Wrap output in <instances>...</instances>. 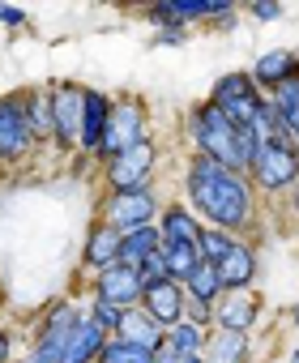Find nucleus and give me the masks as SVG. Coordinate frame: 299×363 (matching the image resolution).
Returning a JSON list of instances; mask_svg holds the SVG:
<instances>
[{
	"label": "nucleus",
	"instance_id": "nucleus-1",
	"mask_svg": "<svg viewBox=\"0 0 299 363\" xmlns=\"http://www.w3.org/2000/svg\"><path fill=\"white\" fill-rule=\"evenodd\" d=\"M184 206L205 227H218V231H231V235H244L256 223L252 179L214 162V158H205V154H193L188 167H184Z\"/></svg>",
	"mask_w": 299,
	"mask_h": 363
},
{
	"label": "nucleus",
	"instance_id": "nucleus-2",
	"mask_svg": "<svg viewBox=\"0 0 299 363\" xmlns=\"http://www.w3.org/2000/svg\"><path fill=\"white\" fill-rule=\"evenodd\" d=\"M184 124H188L193 154H205V158H214V162H222V167L248 175L252 154H256V145H261V137H256L252 128H235L210 99H205V103H193L188 116H184Z\"/></svg>",
	"mask_w": 299,
	"mask_h": 363
},
{
	"label": "nucleus",
	"instance_id": "nucleus-3",
	"mask_svg": "<svg viewBox=\"0 0 299 363\" xmlns=\"http://www.w3.org/2000/svg\"><path fill=\"white\" fill-rule=\"evenodd\" d=\"M248 179L261 197H286L299 184V145L290 137L278 141H261L248 167Z\"/></svg>",
	"mask_w": 299,
	"mask_h": 363
},
{
	"label": "nucleus",
	"instance_id": "nucleus-4",
	"mask_svg": "<svg viewBox=\"0 0 299 363\" xmlns=\"http://www.w3.org/2000/svg\"><path fill=\"white\" fill-rule=\"evenodd\" d=\"M145 137H150V107H145V99L120 94V99H111V120H107V133H103V145H98L94 158L98 162H111L115 154L132 150Z\"/></svg>",
	"mask_w": 299,
	"mask_h": 363
},
{
	"label": "nucleus",
	"instance_id": "nucleus-5",
	"mask_svg": "<svg viewBox=\"0 0 299 363\" xmlns=\"http://www.w3.org/2000/svg\"><path fill=\"white\" fill-rule=\"evenodd\" d=\"M154 171H159V141L145 137L132 150L115 154L103 162V184L107 193H132V189H154Z\"/></svg>",
	"mask_w": 299,
	"mask_h": 363
},
{
	"label": "nucleus",
	"instance_id": "nucleus-6",
	"mask_svg": "<svg viewBox=\"0 0 299 363\" xmlns=\"http://www.w3.org/2000/svg\"><path fill=\"white\" fill-rule=\"evenodd\" d=\"M261 99H265V94L256 90V82H252L248 69H231V73H222V77L214 82V90H210V103H214L235 128H252Z\"/></svg>",
	"mask_w": 299,
	"mask_h": 363
},
{
	"label": "nucleus",
	"instance_id": "nucleus-7",
	"mask_svg": "<svg viewBox=\"0 0 299 363\" xmlns=\"http://www.w3.org/2000/svg\"><path fill=\"white\" fill-rule=\"evenodd\" d=\"M81 303H73V299H56L43 316H39V325H35V333H30V354L39 359V363H60V354H64V342H69V333H73V325L81 320Z\"/></svg>",
	"mask_w": 299,
	"mask_h": 363
},
{
	"label": "nucleus",
	"instance_id": "nucleus-8",
	"mask_svg": "<svg viewBox=\"0 0 299 363\" xmlns=\"http://www.w3.org/2000/svg\"><path fill=\"white\" fill-rule=\"evenodd\" d=\"M35 150H39V141L30 133V120H26V107H22V90L18 94H0V162L18 167Z\"/></svg>",
	"mask_w": 299,
	"mask_h": 363
},
{
	"label": "nucleus",
	"instance_id": "nucleus-9",
	"mask_svg": "<svg viewBox=\"0 0 299 363\" xmlns=\"http://www.w3.org/2000/svg\"><path fill=\"white\" fill-rule=\"evenodd\" d=\"M159 210L163 201L154 189H132V193H107L98 206V218L111 223L115 231H137V227L159 223Z\"/></svg>",
	"mask_w": 299,
	"mask_h": 363
},
{
	"label": "nucleus",
	"instance_id": "nucleus-10",
	"mask_svg": "<svg viewBox=\"0 0 299 363\" xmlns=\"http://www.w3.org/2000/svg\"><path fill=\"white\" fill-rule=\"evenodd\" d=\"M47 90H52V120H56L52 145L77 150V141H81V103H86V86H77V82H52Z\"/></svg>",
	"mask_w": 299,
	"mask_h": 363
},
{
	"label": "nucleus",
	"instance_id": "nucleus-11",
	"mask_svg": "<svg viewBox=\"0 0 299 363\" xmlns=\"http://www.w3.org/2000/svg\"><path fill=\"white\" fill-rule=\"evenodd\" d=\"M141 295H145V282H141V274L132 269V265H107V269H98L94 278H90V299H107V303H115V308H141Z\"/></svg>",
	"mask_w": 299,
	"mask_h": 363
},
{
	"label": "nucleus",
	"instance_id": "nucleus-12",
	"mask_svg": "<svg viewBox=\"0 0 299 363\" xmlns=\"http://www.w3.org/2000/svg\"><path fill=\"white\" fill-rule=\"evenodd\" d=\"M107 120H111V94L86 86V103H81V141H77V154H81V158H94V154H98L103 133H107Z\"/></svg>",
	"mask_w": 299,
	"mask_h": 363
},
{
	"label": "nucleus",
	"instance_id": "nucleus-13",
	"mask_svg": "<svg viewBox=\"0 0 299 363\" xmlns=\"http://www.w3.org/2000/svg\"><path fill=\"white\" fill-rule=\"evenodd\" d=\"M256 320H261V295H256V286H252V291H227V295L214 303V325H218V329L252 333Z\"/></svg>",
	"mask_w": 299,
	"mask_h": 363
},
{
	"label": "nucleus",
	"instance_id": "nucleus-14",
	"mask_svg": "<svg viewBox=\"0 0 299 363\" xmlns=\"http://www.w3.org/2000/svg\"><path fill=\"white\" fill-rule=\"evenodd\" d=\"M248 73H252V82H256L261 94H273L278 86H286V82L299 77V52H290V48H273V52L256 56Z\"/></svg>",
	"mask_w": 299,
	"mask_h": 363
},
{
	"label": "nucleus",
	"instance_id": "nucleus-15",
	"mask_svg": "<svg viewBox=\"0 0 299 363\" xmlns=\"http://www.w3.org/2000/svg\"><path fill=\"white\" fill-rule=\"evenodd\" d=\"M184 303H188L184 282H171V278H163V282H154V286H145V295H141V308L154 316L163 329H171V325L184 320Z\"/></svg>",
	"mask_w": 299,
	"mask_h": 363
},
{
	"label": "nucleus",
	"instance_id": "nucleus-16",
	"mask_svg": "<svg viewBox=\"0 0 299 363\" xmlns=\"http://www.w3.org/2000/svg\"><path fill=\"white\" fill-rule=\"evenodd\" d=\"M120 240H124V231H115L111 223L94 218L90 231H86V244H81V265H86L90 274L115 265V261H120Z\"/></svg>",
	"mask_w": 299,
	"mask_h": 363
},
{
	"label": "nucleus",
	"instance_id": "nucleus-17",
	"mask_svg": "<svg viewBox=\"0 0 299 363\" xmlns=\"http://www.w3.org/2000/svg\"><path fill=\"white\" fill-rule=\"evenodd\" d=\"M256 274H261V257L248 240H235V248L218 261V278H222L227 291H252Z\"/></svg>",
	"mask_w": 299,
	"mask_h": 363
},
{
	"label": "nucleus",
	"instance_id": "nucleus-18",
	"mask_svg": "<svg viewBox=\"0 0 299 363\" xmlns=\"http://www.w3.org/2000/svg\"><path fill=\"white\" fill-rule=\"evenodd\" d=\"M103 346H107V333L81 312V320L73 325V333H69V342H64L60 363H98V359H103Z\"/></svg>",
	"mask_w": 299,
	"mask_h": 363
},
{
	"label": "nucleus",
	"instance_id": "nucleus-19",
	"mask_svg": "<svg viewBox=\"0 0 299 363\" xmlns=\"http://www.w3.org/2000/svg\"><path fill=\"white\" fill-rule=\"evenodd\" d=\"M205 363H252V333H235V329H210L205 333Z\"/></svg>",
	"mask_w": 299,
	"mask_h": 363
},
{
	"label": "nucleus",
	"instance_id": "nucleus-20",
	"mask_svg": "<svg viewBox=\"0 0 299 363\" xmlns=\"http://www.w3.org/2000/svg\"><path fill=\"white\" fill-rule=\"evenodd\" d=\"M201 227H205V223H201L184 201H167V206L159 210V235H163V244H197Z\"/></svg>",
	"mask_w": 299,
	"mask_h": 363
},
{
	"label": "nucleus",
	"instance_id": "nucleus-21",
	"mask_svg": "<svg viewBox=\"0 0 299 363\" xmlns=\"http://www.w3.org/2000/svg\"><path fill=\"white\" fill-rule=\"evenodd\" d=\"M115 337H124V342H137V346H145V350H163V337H167V329L150 316L145 308H128L124 312V320H120V333Z\"/></svg>",
	"mask_w": 299,
	"mask_h": 363
},
{
	"label": "nucleus",
	"instance_id": "nucleus-22",
	"mask_svg": "<svg viewBox=\"0 0 299 363\" xmlns=\"http://www.w3.org/2000/svg\"><path fill=\"white\" fill-rule=\"evenodd\" d=\"M22 107H26V120H30V133L39 145H47L56 137V120H52V90L47 86H30L22 90Z\"/></svg>",
	"mask_w": 299,
	"mask_h": 363
},
{
	"label": "nucleus",
	"instance_id": "nucleus-23",
	"mask_svg": "<svg viewBox=\"0 0 299 363\" xmlns=\"http://www.w3.org/2000/svg\"><path fill=\"white\" fill-rule=\"evenodd\" d=\"M163 248V235H159V223H150V227H137V231H124V240H120V265H141V261H150Z\"/></svg>",
	"mask_w": 299,
	"mask_h": 363
},
{
	"label": "nucleus",
	"instance_id": "nucleus-24",
	"mask_svg": "<svg viewBox=\"0 0 299 363\" xmlns=\"http://www.w3.org/2000/svg\"><path fill=\"white\" fill-rule=\"evenodd\" d=\"M184 295L193 299V303H205V308H214L222 295H227V286H222V278H218V265H210V261H201L188 278H184Z\"/></svg>",
	"mask_w": 299,
	"mask_h": 363
},
{
	"label": "nucleus",
	"instance_id": "nucleus-25",
	"mask_svg": "<svg viewBox=\"0 0 299 363\" xmlns=\"http://www.w3.org/2000/svg\"><path fill=\"white\" fill-rule=\"evenodd\" d=\"M205 333H210V329H201V325H193V320H180V325L167 329L163 346H167L171 354H201V350H205Z\"/></svg>",
	"mask_w": 299,
	"mask_h": 363
},
{
	"label": "nucleus",
	"instance_id": "nucleus-26",
	"mask_svg": "<svg viewBox=\"0 0 299 363\" xmlns=\"http://www.w3.org/2000/svg\"><path fill=\"white\" fill-rule=\"evenodd\" d=\"M163 261H167V278H171V282H184V278L201 265L197 244H163Z\"/></svg>",
	"mask_w": 299,
	"mask_h": 363
},
{
	"label": "nucleus",
	"instance_id": "nucleus-27",
	"mask_svg": "<svg viewBox=\"0 0 299 363\" xmlns=\"http://www.w3.org/2000/svg\"><path fill=\"white\" fill-rule=\"evenodd\" d=\"M235 240H239V235H231V231L201 227V235H197V257H201V261H210V265H218V261L235 248Z\"/></svg>",
	"mask_w": 299,
	"mask_h": 363
},
{
	"label": "nucleus",
	"instance_id": "nucleus-28",
	"mask_svg": "<svg viewBox=\"0 0 299 363\" xmlns=\"http://www.w3.org/2000/svg\"><path fill=\"white\" fill-rule=\"evenodd\" d=\"M98 363H154V350H145L137 342H124V337H107Z\"/></svg>",
	"mask_w": 299,
	"mask_h": 363
},
{
	"label": "nucleus",
	"instance_id": "nucleus-29",
	"mask_svg": "<svg viewBox=\"0 0 299 363\" xmlns=\"http://www.w3.org/2000/svg\"><path fill=\"white\" fill-rule=\"evenodd\" d=\"M86 316H90L107 337H115V333H120V320H124V308H115V303H107V299H90V303H86Z\"/></svg>",
	"mask_w": 299,
	"mask_h": 363
},
{
	"label": "nucleus",
	"instance_id": "nucleus-30",
	"mask_svg": "<svg viewBox=\"0 0 299 363\" xmlns=\"http://www.w3.org/2000/svg\"><path fill=\"white\" fill-rule=\"evenodd\" d=\"M137 274H141V282H145V286L163 282V278H167V261H163V248H159L154 257H150V261H141V265H137Z\"/></svg>",
	"mask_w": 299,
	"mask_h": 363
},
{
	"label": "nucleus",
	"instance_id": "nucleus-31",
	"mask_svg": "<svg viewBox=\"0 0 299 363\" xmlns=\"http://www.w3.org/2000/svg\"><path fill=\"white\" fill-rule=\"evenodd\" d=\"M150 43H154V48H180V43H188V30L184 26H167V30H159Z\"/></svg>",
	"mask_w": 299,
	"mask_h": 363
},
{
	"label": "nucleus",
	"instance_id": "nucleus-32",
	"mask_svg": "<svg viewBox=\"0 0 299 363\" xmlns=\"http://www.w3.org/2000/svg\"><path fill=\"white\" fill-rule=\"evenodd\" d=\"M248 13H252V22H278L282 18V5H273V0H256Z\"/></svg>",
	"mask_w": 299,
	"mask_h": 363
},
{
	"label": "nucleus",
	"instance_id": "nucleus-33",
	"mask_svg": "<svg viewBox=\"0 0 299 363\" xmlns=\"http://www.w3.org/2000/svg\"><path fill=\"white\" fill-rule=\"evenodd\" d=\"M0 26H26V9H9V5H0Z\"/></svg>",
	"mask_w": 299,
	"mask_h": 363
},
{
	"label": "nucleus",
	"instance_id": "nucleus-34",
	"mask_svg": "<svg viewBox=\"0 0 299 363\" xmlns=\"http://www.w3.org/2000/svg\"><path fill=\"white\" fill-rule=\"evenodd\" d=\"M0 363H13V333L0 325Z\"/></svg>",
	"mask_w": 299,
	"mask_h": 363
},
{
	"label": "nucleus",
	"instance_id": "nucleus-35",
	"mask_svg": "<svg viewBox=\"0 0 299 363\" xmlns=\"http://www.w3.org/2000/svg\"><path fill=\"white\" fill-rule=\"evenodd\" d=\"M154 363H180V354H171V350L163 346V350H154Z\"/></svg>",
	"mask_w": 299,
	"mask_h": 363
},
{
	"label": "nucleus",
	"instance_id": "nucleus-36",
	"mask_svg": "<svg viewBox=\"0 0 299 363\" xmlns=\"http://www.w3.org/2000/svg\"><path fill=\"white\" fill-rule=\"evenodd\" d=\"M286 201H290V214H295V218H299V184H295V189H290V193H286Z\"/></svg>",
	"mask_w": 299,
	"mask_h": 363
},
{
	"label": "nucleus",
	"instance_id": "nucleus-37",
	"mask_svg": "<svg viewBox=\"0 0 299 363\" xmlns=\"http://www.w3.org/2000/svg\"><path fill=\"white\" fill-rule=\"evenodd\" d=\"M180 363H205V354H180Z\"/></svg>",
	"mask_w": 299,
	"mask_h": 363
},
{
	"label": "nucleus",
	"instance_id": "nucleus-38",
	"mask_svg": "<svg viewBox=\"0 0 299 363\" xmlns=\"http://www.w3.org/2000/svg\"><path fill=\"white\" fill-rule=\"evenodd\" d=\"M290 325H295V333H299V299H295V308H290Z\"/></svg>",
	"mask_w": 299,
	"mask_h": 363
},
{
	"label": "nucleus",
	"instance_id": "nucleus-39",
	"mask_svg": "<svg viewBox=\"0 0 299 363\" xmlns=\"http://www.w3.org/2000/svg\"><path fill=\"white\" fill-rule=\"evenodd\" d=\"M286 363H299V346H295V350H290V354H286Z\"/></svg>",
	"mask_w": 299,
	"mask_h": 363
},
{
	"label": "nucleus",
	"instance_id": "nucleus-40",
	"mask_svg": "<svg viewBox=\"0 0 299 363\" xmlns=\"http://www.w3.org/2000/svg\"><path fill=\"white\" fill-rule=\"evenodd\" d=\"M0 175H5V162H0Z\"/></svg>",
	"mask_w": 299,
	"mask_h": 363
}]
</instances>
